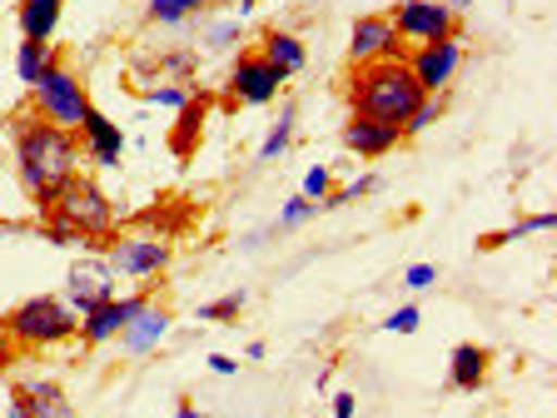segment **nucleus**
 I'll list each match as a JSON object with an SVG mask.
<instances>
[{
	"label": "nucleus",
	"instance_id": "39448f33",
	"mask_svg": "<svg viewBox=\"0 0 557 418\" xmlns=\"http://www.w3.org/2000/svg\"><path fill=\"white\" fill-rule=\"evenodd\" d=\"M30 110L60 130H81L85 110H90V90H85V81L65 60H55V65L40 75V85L30 90Z\"/></svg>",
	"mask_w": 557,
	"mask_h": 418
},
{
	"label": "nucleus",
	"instance_id": "6ab92c4d",
	"mask_svg": "<svg viewBox=\"0 0 557 418\" xmlns=\"http://www.w3.org/2000/svg\"><path fill=\"white\" fill-rule=\"evenodd\" d=\"M487 369H493V354L483 344H458L448 359V383L458 394H478L487 383Z\"/></svg>",
	"mask_w": 557,
	"mask_h": 418
},
{
	"label": "nucleus",
	"instance_id": "4be33fe9",
	"mask_svg": "<svg viewBox=\"0 0 557 418\" xmlns=\"http://www.w3.org/2000/svg\"><path fill=\"white\" fill-rule=\"evenodd\" d=\"M294 125H299V104L294 100H284L278 104V120L269 125V135H264V145H259V164H269V160H278V155L294 145Z\"/></svg>",
	"mask_w": 557,
	"mask_h": 418
},
{
	"label": "nucleus",
	"instance_id": "aec40b11",
	"mask_svg": "<svg viewBox=\"0 0 557 418\" xmlns=\"http://www.w3.org/2000/svg\"><path fill=\"white\" fill-rule=\"evenodd\" d=\"M60 11H65V0H21V40H50L60 25Z\"/></svg>",
	"mask_w": 557,
	"mask_h": 418
},
{
	"label": "nucleus",
	"instance_id": "6e6552de",
	"mask_svg": "<svg viewBox=\"0 0 557 418\" xmlns=\"http://www.w3.org/2000/svg\"><path fill=\"white\" fill-rule=\"evenodd\" d=\"M388 21H394L404 46H429V40H443V35H458V15L443 0H398Z\"/></svg>",
	"mask_w": 557,
	"mask_h": 418
},
{
	"label": "nucleus",
	"instance_id": "4c0bfd02",
	"mask_svg": "<svg viewBox=\"0 0 557 418\" xmlns=\"http://www.w3.org/2000/svg\"><path fill=\"white\" fill-rule=\"evenodd\" d=\"M174 418H205V414H199V408H195V398H180V408H174Z\"/></svg>",
	"mask_w": 557,
	"mask_h": 418
},
{
	"label": "nucleus",
	"instance_id": "7ed1b4c3",
	"mask_svg": "<svg viewBox=\"0 0 557 418\" xmlns=\"http://www.w3.org/2000/svg\"><path fill=\"white\" fill-rule=\"evenodd\" d=\"M40 220L70 230L75 239L85 244V249H100V244L115 234L120 209H115V199L100 189V180H90V174H75V180H65V185H60V195L50 199L46 209H40Z\"/></svg>",
	"mask_w": 557,
	"mask_h": 418
},
{
	"label": "nucleus",
	"instance_id": "20e7f679",
	"mask_svg": "<svg viewBox=\"0 0 557 418\" xmlns=\"http://www.w3.org/2000/svg\"><path fill=\"white\" fill-rule=\"evenodd\" d=\"M5 334H11L15 348H55V344H70L75 329H81V314L70 309L60 294H30L21 299L5 319Z\"/></svg>",
	"mask_w": 557,
	"mask_h": 418
},
{
	"label": "nucleus",
	"instance_id": "e433bc0d",
	"mask_svg": "<svg viewBox=\"0 0 557 418\" xmlns=\"http://www.w3.org/2000/svg\"><path fill=\"white\" fill-rule=\"evenodd\" d=\"M264 354H269V344H264V339H255V344L244 348V359H249V364H259V359H264Z\"/></svg>",
	"mask_w": 557,
	"mask_h": 418
},
{
	"label": "nucleus",
	"instance_id": "ea45409f",
	"mask_svg": "<svg viewBox=\"0 0 557 418\" xmlns=\"http://www.w3.org/2000/svg\"><path fill=\"white\" fill-rule=\"evenodd\" d=\"M234 5H239V21H244V15H255V5H259V0H234Z\"/></svg>",
	"mask_w": 557,
	"mask_h": 418
},
{
	"label": "nucleus",
	"instance_id": "0eeeda50",
	"mask_svg": "<svg viewBox=\"0 0 557 418\" xmlns=\"http://www.w3.org/2000/svg\"><path fill=\"white\" fill-rule=\"evenodd\" d=\"M408 70L423 95H443L458 70H463V35H443V40H429V46H408Z\"/></svg>",
	"mask_w": 557,
	"mask_h": 418
},
{
	"label": "nucleus",
	"instance_id": "412c9836",
	"mask_svg": "<svg viewBox=\"0 0 557 418\" xmlns=\"http://www.w3.org/2000/svg\"><path fill=\"white\" fill-rule=\"evenodd\" d=\"M55 60L60 56H55V46H50V40H21V46H15V75H21L25 90H35V85H40V75H46Z\"/></svg>",
	"mask_w": 557,
	"mask_h": 418
},
{
	"label": "nucleus",
	"instance_id": "473e14b6",
	"mask_svg": "<svg viewBox=\"0 0 557 418\" xmlns=\"http://www.w3.org/2000/svg\"><path fill=\"white\" fill-rule=\"evenodd\" d=\"M404 284H408V290H433V284H438V269H433V265H408L404 269Z\"/></svg>",
	"mask_w": 557,
	"mask_h": 418
},
{
	"label": "nucleus",
	"instance_id": "2f4dec72",
	"mask_svg": "<svg viewBox=\"0 0 557 418\" xmlns=\"http://www.w3.org/2000/svg\"><path fill=\"white\" fill-rule=\"evenodd\" d=\"M418 324H423L418 304H404V309H394L388 319H383V334H418Z\"/></svg>",
	"mask_w": 557,
	"mask_h": 418
},
{
	"label": "nucleus",
	"instance_id": "c9c22d12",
	"mask_svg": "<svg viewBox=\"0 0 557 418\" xmlns=\"http://www.w3.org/2000/svg\"><path fill=\"white\" fill-rule=\"evenodd\" d=\"M209 369L230 379V373H239V359H230V354H209Z\"/></svg>",
	"mask_w": 557,
	"mask_h": 418
},
{
	"label": "nucleus",
	"instance_id": "393cba45",
	"mask_svg": "<svg viewBox=\"0 0 557 418\" xmlns=\"http://www.w3.org/2000/svg\"><path fill=\"white\" fill-rule=\"evenodd\" d=\"M244 304H249V294H244V290L220 294V299L199 304V324H234V319L244 314Z\"/></svg>",
	"mask_w": 557,
	"mask_h": 418
},
{
	"label": "nucleus",
	"instance_id": "a878e982",
	"mask_svg": "<svg viewBox=\"0 0 557 418\" xmlns=\"http://www.w3.org/2000/svg\"><path fill=\"white\" fill-rule=\"evenodd\" d=\"M189 95H195V85H180V81H150V85H139V100H145V104H164V110H180V104H189Z\"/></svg>",
	"mask_w": 557,
	"mask_h": 418
},
{
	"label": "nucleus",
	"instance_id": "f8f14e48",
	"mask_svg": "<svg viewBox=\"0 0 557 418\" xmlns=\"http://www.w3.org/2000/svg\"><path fill=\"white\" fill-rule=\"evenodd\" d=\"M75 139H81V155L95 164V170H120V160H125V130H120L110 115H100L95 104L85 110Z\"/></svg>",
	"mask_w": 557,
	"mask_h": 418
},
{
	"label": "nucleus",
	"instance_id": "72a5a7b5",
	"mask_svg": "<svg viewBox=\"0 0 557 418\" xmlns=\"http://www.w3.org/2000/svg\"><path fill=\"white\" fill-rule=\"evenodd\" d=\"M354 414H359V398L348 394V389L344 394H334V418H354Z\"/></svg>",
	"mask_w": 557,
	"mask_h": 418
},
{
	"label": "nucleus",
	"instance_id": "1a4fd4ad",
	"mask_svg": "<svg viewBox=\"0 0 557 418\" xmlns=\"http://www.w3.org/2000/svg\"><path fill=\"white\" fill-rule=\"evenodd\" d=\"M348 60L354 65H373V60H408V46L398 40L388 15H359L348 30Z\"/></svg>",
	"mask_w": 557,
	"mask_h": 418
},
{
	"label": "nucleus",
	"instance_id": "2eb2a0df",
	"mask_svg": "<svg viewBox=\"0 0 557 418\" xmlns=\"http://www.w3.org/2000/svg\"><path fill=\"white\" fill-rule=\"evenodd\" d=\"M344 150L359 155V160H383L404 145V130L398 125H383V120H369V115H348L344 120Z\"/></svg>",
	"mask_w": 557,
	"mask_h": 418
},
{
	"label": "nucleus",
	"instance_id": "b1692460",
	"mask_svg": "<svg viewBox=\"0 0 557 418\" xmlns=\"http://www.w3.org/2000/svg\"><path fill=\"white\" fill-rule=\"evenodd\" d=\"M557 224V214H533V220H518V224H508V230H498V234H483L478 239V249H503V244H512V239H528V234H543V230H553Z\"/></svg>",
	"mask_w": 557,
	"mask_h": 418
},
{
	"label": "nucleus",
	"instance_id": "f03ea898",
	"mask_svg": "<svg viewBox=\"0 0 557 418\" xmlns=\"http://www.w3.org/2000/svg\"><path fill=\"white\" fill-rule=\"evenodd\" d=\"M418 100H423V90L404 60H373V65H354V75H348V115H369L404 130Z\"/></svg>",
	"mask_w": 557,
	"mask_h": 418
},
{
	"label": "nucleus",
	"instance_id": "f257e3e1",
	"mask_svg": "<svg viewBox=\"0 0 557 418\" xmlns=\"http://www.w3.org/2000/svg\"><path fill=\"white\" fill-rule=\"evenodd\" d=\"M11 155H15V180H21V189L30 195L35 209H46L60 195V185L81 174V139H75V130L50 125L35 110H21L11 120Z\"/></svg>",
	"mask_w": 557,
	"mask_h": 418
},
{
	"label": "nucleus",
	"instance_id": "a211bd4d",
	"mask_svg": "<svg viewBox=\"0 0 557 418\" xmlns=\"http://www.w3.org/2000/svg\"><path fill=\"white\" fill-rule=\"evenodd\" d=\"M174 115H180V120H174V130H170L174 160H195L199 135H205V120H209V95L195 90V95H189V104H180Z\"/></svg>",
	"mask_w": 557,
	"mask_h": 418
},
{
	"label": "nucleus",
	"instance_id": "cd10ccee",
	"mask_svg": "<svg viewBox=\"0 0 557 418\" xmlns=\"http://www.w3.org/2000/svg\"><path fill=\"white\" fill-rule=\"evenodd\" d=\"M244 40V21L234 15V21H214L205 30V50H214V56H224V50H234Z\"/></svg>",
	"mask_w": 557,
	"mask_h": 418
},
{
	"label": "nucleus",
	"instance_id": "5701e85b",
	"mask_svg": "<svg viewBox=\"0 0 557 418\" xmlns=\"http://www.w3.org/2000/svg\"><path fill=\"white\" fill-rule=\"evenodd\" d=\"M205 11H214V0H145V21L150 25H185Z\"/></svg>",
	"mask_w": 557,
	"mask_h": 418
},
{
	"label": "nucleus",
	"instance_id": "ddd939ff",
	"mask_svg": "<svg viewBox=\"0 0 557 418\" xmlns=\"http://www.w3.org/2000/svg\"><path fill=\"white\" fill-rule=\"evenodd\" d=\"M150 304V294H129V299H110V304H100V309H90V314H81V329H75V339H81L85 348H100V344H110V339H120V329L135 319L139 309Z\"/></svg>",
	"mask_w": 557,
	"mask_h": 418
},
{
	"label": "nucleus",
	"instance_id": "bb28decb",
	"mask_svg": "<svg viewBox=\"0 0 557 418\" xmlns=\"http://www.w3.org/2000/svg\"><path fill=\"white\" fill-rule=\"evenodd\" d=\"M379 189V174H354L348 185H334L329 189V199L319 209H344V205H354V199H363V195H373Z\"/></svg>",
	"mask_w": 557,
	"mask_h": 418
},
{
	"label": "nucleus",
	"instance_id": "9d476101",
	"mask_svg": "<svg viewBox=\"0 0 557 418\" xmlns=\"http://www.w3.org/2000/svg\"><path fill=\"white\" fill-rule=\"evenodd\" d=\"M110 299H120L115 294V269L104 265L100 255L70 265V274H65V304L70 309L90 314V309H100V304H110Z\"/></svg>",
	"mask_w": 557,
	"mask_h": 418
},
{
	"label": "nucleus",
	"instance_id": "f3484780",
	"mask_svg": "<svg viewBox=\"0 0 557 418\" xmlns=\"http://www.w3.org/2000/svg\"><path fill=\"white\" fill-rule=\"evenodd\" d=\"M255 56L264 60L269 70H274L278 81H289V75H299V70H304L309 50H304V40L294 30H278V25H274V30L259 35V50H255Z\"/></svg>",
	"mask_w": 557,
	"mask_h": 418
},
{
	"label": "nucleus",
	"instance_id": "4468645a",
	"mask_svg": "<svg viewBox=\"0 0 557 418\" xmlns=\"http://www.w3.org/2000/svg\"><path fill=\"white\" fill-rule=\"evenodd\" d=\"M11 418H75V404L55 379H25L11 389Z\"/></svg>",
	"mask_w": 557,
	"mask_h": 418
},
{
	"label": "nucleus",
	"instance_id": "c85d7f7f",
	"mask_svg": "<svg viewBox=\"0 0 557 418\" xmlns=\"http://www.w3.org/2000/svg\"><path fill=\"white\" fill-rule=\"evenodd\" d=\"M313 214H319V205H313V199H304V195L284 199V209H278V220H274V234H284V230H299V224H309Z\"/></svg>",
	"mask_w": 557,
	"mask_h": 418
},
{
	"label": "nucleus",
	"instance_id": "f704fd0d",
	"mask_svg": "<svg viewBox=\"0 0 557 418\" xmlns=\"http://www.w3.org/2000/svg\"><path fill=\"white\" fill-rule=\"evenodd\" d=\"M15 354H21V348L11 344V334H5V324H0V373H5V369L15 364Z\"/></svg>",
	"mask_w": 557,
	"mask_h": 418
},
{
	"label": "nucleus",
	"instance_id": "58836bf2",
	"mask_svg": "<svg viewBox=\"0 0 557 418\" xmlns=\"http://www.w3.org/2000/svg\"><path fill=\"white\" fill-rule=\"evenodd\" d=\"M443 5H448V11H453V15H463V11H473L478 0H443Z\"/></svg>",
	"mask_w": 557,
	"mask_h": 418
},
{
	"label": "nucleus",
	"instance_id": "dca6fc26",
	"mask_svg": "<svg viewBox=\"0 0 557 418\" xmlns=\"http://www.w3.org/2000/svg\"><path fill=\"white\" fill-rule=\"evenodd\" d=\"M170 309H164V304H145V309L135 314V319H129L125 329H120V348H125L129 359H145V354H154V348H160V339L170 334Z\"/></svg>",
	"mask_w": 557,
	"mask_h": 418
},
{
	"label": "nucleus",
	"instance_id": "9b49d317",
	"mask_svg": "<svg viewBox=\"0 0 557 418\" xmlns=\"http://www.w3.org/2000/svg\"><path fill=\"white\" fill-rule=\"evenodd\" d=\"M278 85L284 81L255 50H239L230 65V81H224V95H230V104H269V100H278Z\"/></svg>",
	"mask_w": 557,
	"mask_h": 418
},
{
	"label": "nucleus",
	"instance_id": "c756f323",
	"mask_svg": "<svg viewBox=\"0 0 557 418\" xmlns=\"http://www.w3.org/2000/svg\"><path fill=\"white\" fill-rule=\"evenodd\" d=\"M438 115H443V95H423L418 110L404 120V139H413V135H423L429 125H438Z\"/></svg>",
	"mask_w": 557,
	"mask_h": 418
},
{
	"label": "nucleus",
	"instance_id": "7c9ffc66",
	"mask_svg": "<svg viewBox=\"0 0 557 418\" xmlns=\"http://www.w3.org/2000/svg\"><path fill=\"white\" fill-rule=\"evenodd\" d=\"M329 189H334V170H329V164H313V170L304 174V189H299V195L313 199V205H324Z\"/></svg>",
	"mask_w": 557,
	"mask_h": 418
},
{
	"label": "nucleus",
	"instance_id": "423d86ee",
	"mask_svg": "<svg viewBox=\"0 0 557 418\" xmlns=\"http://www.w3.org/2000/svg\"><path fill=\"white\" fill-rule=\"evenodd\" d=\"M100 259L115 269V279L120 274L125 279H160L174 259V244L164 239V234H145V230L110 234V239L100 244Z\"/></svg>",
	"mask_w": 557,
	"mask_h": 418
}]
</instances>
